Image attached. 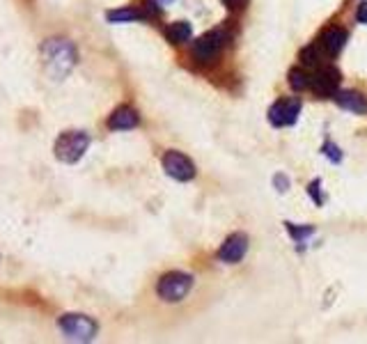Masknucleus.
Listing matches in <instances>:
<instances>
[{"label":"nucleus","instance_id":"13","mask_svg":"<svg viewBox=\"0 0 367 344\" xmlns=\"http://www.w3.org/2000/svg\"><path fill=\"white\" fill-rule=\"evenodd\" d=\"M168 39L172 41V44H186V41H191V37H193V28H191V23H186V21H177V23H172L170 28H168Z\"/></svg>","mask_w":367,"mask_h":344},{"label":"nucleus","instance_id":"2","mask_svg":"<svg viewBox=\"0 0 367 344\" xmlns=\"http://www.w3.org/2000/svg\"><path fill=\"white\" fill-rule=\"evenodd\" d=\"M88 147L90 135L85 131H64L55 140L53 152L55 159H60L62 163H78L85 156V152H88Z\"/></svg>","mask_w":367,"mask_h":344},{"label":"nucleus","instance_id":"22","mask_svg":"<svg viewBox=\"0 0 367 344\" xmlns=\"http://www.w3.org/2000/svg\"><path fill=\"white\" fill-rule=\"evenodd\" d=\"M223 5H225L227 10H241V7H243V0H223Z\"/></svg>","mask_w":367,"mask_h":344},{"label":"nucleus","instance_id":"4","mask_svg":"<svg viewBox=\"0 0 367 344\" xmlns=\"http://www.w3.org/2000/svg\"><path fill=\"white\" fill-rule=\"evenodd\" d=\"M60 331L67 340L74 342H92L97 338V321L90 319L88 314H64L60 317Z\"/></svg>","mask_w":367,"mask_h":344},{"label":"nucleus","instance_id":"17","mask_svg":"<svg viewBox=\"0 0 367 344\" xmlns=\"http://www.w3.org/2000/svg\"><path fill=\"white\" fill-rule=\"evenodd\" d=\"M301 62L305 64V67H319V51H317V46H308L301 51Z\"/></svg>","mask_w":367,"mask_h":344},{"label":"nucleus","instance_id":"1","mask_svg":"<svg viewBox=\"0 0 367 344\" xmlns=\"http://www.w3.org/2000/svg\"><path fill=\"white\" fill-rule=\"evenodd\" d=\"M41 64H44L46 74L53 81H62L69 76V71L76 67L78 53L76 46L69 39H48L41 46Z\"/></svg>","mask_w":367,"mask_h":344},{"label":"nucleus","instance_id":"9","mask_svg":"<svg viewBox=\"0 0 367 344\" xmlns=\"http://www.w3.org/2000/svg\"><path fill=\"white\" fill-rule=\"evenodd\" d=\"M337 85H340V71L335 67H321L312 76V90L319 97H335Z\"/></svg>","mask_w":367,"mask_h":344},{"label":"nucleus","instance_id":"11","mask_svg":"<svg viewBox=\"0 0 367 344\" xmlns=\"http://www.w3.org/2000/svg\"><path fill=\"white\" fill-rule=\"evenodd\" d=\"M335 102L340 108L354 113V115H365L367 113V97L363 95V92H356V90L335 92Z\"/></svg>","mask_w":367,"mask_h":344},{"label":"nucleus","instance_id":"18","mask_svg":"<svg viewBox=\"0 0 367 344\" xmlns=\"http://www.w3.org/2000/svg\"><path fill=\"white\" fill-rule=\"evenodd\" d=\"M323 152H326V156H328L330 161H340V159H342L340 149L333 147V145H330V142H326V145H323Z\"/></svg>","mask_w":367,"mask_h":344},{"label":"nucleus","instance_id":"20","mask_svg":"<svg viewBox=\"0 0 367 344\" xmlns=\"http://www.w3.org/2000/svg\"><path fill=\"white\" fill-rule=\"evenodd\" d=\"M308 191H310V195H312V200H314L317 204H323V198L319 195V182H312Z\"/></svg>","mask_w":367,"mask_h":344},{"label":"nucleus","instance_id":"15","mask_svg":"<svg viewBox=\"0 0 367 344\" xmlns=\"http://www.w3.org/2000/svg\"><path fill=\"white\" fill-rule=\"evenodd\" d=\"M290 85H292V90H297V92H303L308 88H312V76L308 74L305 69H292L290 71Z\"/></svg>","mask_w":367,"mask_h":344},{"label":"nucleus","instance_id":"14","mask_svg":"<svg viewBox=\"0 0 367 344\" xmlns=\"http://www.w3.org/2000/svg\"><path fill=\"white\" fill-rule=\"evenodd\" d=\"M106 19L111 21V23H129V21H142L145 19V12L135 10V7H122V10L108 12Z\"/></svg>","mask_w":367,"mask_h":344},{"label":"nucleus","instance_id":"5","mask_svg":"<svg viewBox=\"0 0 367 344\" xmlns=\"http://www.w3.org/2000/svg\"><path fill=\"white\" fill-rule=\"evenodd\" d=\"M225 39H227V35L223 30H211V32L203 35V37L193 44V55H196V60L200 62L214 60V57L223 51V46H225Z\"/></svg>","mask_w":367,"mask_h":344},{"label":"nucleus","instance_id":"6","mask_svg":"<svg viewBox=\"0 0 367 344\" xmlns=\"http://www.w3.org/2000/svg\"><path fill=\"white\" fill-rule=\"evenodd\" d=\"M301 113V99L290 97V99H280L271 106L269 111V122L273 126H292L299 120Z\"/></svg>","mask_w":367,"mask_h":344},{"label":"nucleus","instance_id":"8","mask_svg":"<svg viewBox=\"0 0 367 344\" xmlns=\"http://www.w3.org/2000/svg\"><path fill=\"white\" fill-rule=\"evenodd\" d=\"M248 253V236L246 234H229L223 246L218 248V260L225 264H239Z\"/></svg>","mask_w":367,"mask_h":344},{"label":"nucleus","instance_id":"3","mask_svg":"<svg viewBox=\"0 0 367 344\" xmlns=\"http://www.w3.org/2000/svg\"><path fill=\"white\" fill-rule=\"evenodd\" d=\"M191 289H193V276L182 274V271H170L156 285V294L165 303H179V300L189 296Z\"/></svg>","mask_w":367,"mask_h":344},{"label":"nucleus","instance_id":"21","mask_svg":"<svg viewBox=\"0 0 367 344\" xmlns=\"http://www.w3.org/2000/svg\"><path fill=\"white\" fill-rule=\"evenodd\" d=\"M276 186H278V191H287V186H290V182H287V177L285 175H276Z\"/></svg>","mask_w":367,"mask_h":344},{"label":"nucleus","instance_id":"7","mask_svg":"<svg viewBox=\"0 0 367 344\" xmlns=\"http://www.w3.org/2000/svg\"><path fill=\"white\" fill-rule=\"evenodd\" d=\"M163 170L168 172L172 179L177 182H191L196 177V166L189 156H184L182 152H165L163 156Z\"/></svg>","mask_w":367,"mask_h":344},{"label":"nucleus","instance_id":"16","mask_svg":"<svg viewBox=\"0 0 367 344\" xmlns=\"http://www.w3.org/2000/svg\"><path fill=\"white\" fill-rule=\"evenodd\" d=\"M285 225H287V229H290L292 239H294V241H299V243H303V241L308 239V236H312V234H314V227H310V225H308V227H297L294 223H285Z\"/></svg>","mask_w":367,"mask_h":344},{"label":"nucleus","instance_id":"19","mask_svg":"<svg viewBox=\"0 0 367 344\" xmlns=\"http://www.w3.org/2000/svg\"><path fill=\"white\" fill-rule=\"evenodd\" d=\"M356 21H358V23H365V26H367V0H365V3H361V5H358Z\"/></svg>","mask_w":367,"mask_h":344},{"label":"nucleus","instance_id":"23","mask_svg":"<svg viewBox=\"0 0 367 344\" xmlns=\"http://www.w3.org/2000/svg\"><path fill=\"white\" fill-rule=\"evenodd\" d=\"M156 5H165V3H172V0H154Z\"/></svg>","mask_w":367,"mask_h":344},{"label":"nucleus","instance_id":"12","mask_svg":"<svg viewBox=\"0 0 367 344\" xmlns=\"http://www.w3.org/2000/svg\"><path fill=\"white\" fill-rule=\"evenodd\" d=\"M347 39H349V35L344 28H328V30L321 35L319 46L328 55H337L344 48V44H347Z\"/></svg>","mask_w":367,"mask_h":344},{"label":"nucleus","instance_id":"10","mask_svg":"<svg viewBox=\"0 0 367 344\" xmlns=\"http://www.w3.org/2000/svg\"><path fill=\"white\" fill-rule=\"evenodd\" d=\"M138 122H140L138 113L131 106H120L108 117V128H113V131H129V128L138 126Z\"/></svg>","mask_w":367,"mask_h":344}]
</instances>
